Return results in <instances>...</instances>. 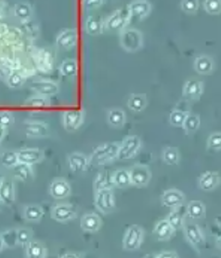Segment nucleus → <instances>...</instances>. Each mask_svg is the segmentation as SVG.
<instances>
[{
	"instance_id": "obj_57",
	"label": "nucleus",
	"mask_w": 221,
	"mask_h": 258,
	"mask_svg": "<svg viewBox=\"0 0 221 258\" xmlns=\"http://www.w3.org/2000/svg\"><path fill=\"white\" fill-rule=\"evenodd\" d=\"M3 179H4V178H3V174H2L1 172H0V182L2 181V180H3Z\"/></svg>"
},
{
	"instance_id": "obj_38",
	"label": "nucleus",
	"mask_w": 221,
	"mask_h": 258,
	"mask_svg": "<svg viewBox=\"0 0 221 258\" xmlns=\"http://www.w3.org/2000/svg\"><path fill=\"white\" fill-rule=\"evenodd\" d=\"M200 124H201V120L198 115L189 113L184 120V123L182 125V129L184 130L186 135H192L199 129Z\"/></svg>"
},
{
	"instance_id": "obj_17",
	"label": "nucleus",
	"mask_w": 221,
	"mask_h": 258,
	"mask_svg": "<svg viewBox=\"0 0 221 258\" xmlns=\"http://www.w3.org/2000/svg\"><path fill=\"white\" fill-rule=\"evenodd\" d=\"M131 19L142 20L147 17L152 11V6L147 0H134L127 6Z\"/></svg>"
},
{
	"instance_id": "obj_32",
	"label": "nucleus",
	"mask_w": 221,
	"mask_h": 258,
	"mask_svg": "<svg viewBox=\"0 0 221 258\" xmlns=\"http://www.w3.org/2000/svg\"><path fill=\"white\" fill-rule=\"evenodd\" d=\"M26 255L29 258H44L47 256V250L38 241H29L26 244Z\"/></svg>"
},
{
	"instance_id": "obj_44",
	"label": "nucleus",
	"mask_w": 221,
	"mask_h": 258,
	"mask_svg": "<svg viewBox=\"0 0 221 258\" xmlns=\"http://www.w3.org/2000/svg\"><path fill=\"white\" fill-rule=\"evenodd\" d=\"M207 148L213 151L221 150V133H213L207 139Z\"/></svg>"
},
{
	"instance_id": "obj_15",
	"label": "nucleus",
	"mask_w": 221,
	"mask_h": 258,
	"mask_svg": "<svg viewBox=\"0 0 221 258\" xmlns=\"http://www.w3.org/2000/svg\"><path fill=\"white\" fill-rule=\"evenodd\" d=\"M221 183V176L216 171H205L199 177L198 185L201 190L211 191Z\"/></svg>"
},
{
	"instance_id": "obj_1",
	"label": "nucleus",
	"mask_w": 221,
	"mask_h": 258,
	"mask_svg": "<svg viewBox=\"0 0 221 258\" xmlns=\"http://www.w3.org/2000/svg\"><path fill=\"white\" fill-rule=\"evenodd\" d=\"M120 143H107L97 147L90 157V162L96 166H104L118 157Z\"/></svg>"
},
{
	"instance_id": "obj_7",
	"label": "nucleus",
	"mask_w": 221,
	"mask_h": 258,
	"mask_svg": "<svg viewBox=\"0 0 221 258\" xmlns=\"http://www.w3.org/2000/svg\"><path fill=\"white\" fill-rule=\"evenodd\" d=\"M130 20V14L127 8L119 9L108 18L107 21L104 23V28L110 32H121L125 28Z\"/></svg>"
},
{
	"instance_id": "obj_18",
	"label": "nucleus",
	"mask_w": 221,
	"mask_h": 258,
	"mask_svg": "<svg viewBox=\"0 0 221 258\" xmlns=\"http://www.w3.org/2000/svg\"><path fill=\"white\" fill-rule=\"evenodd\" d=\"M90 157L82 153H72L68 156V168L72 172L78 173L85 171L90 166Z\"/></svg>"
},
{
	"instance_id": "obj_55",
	"label": "nucleus",
	"mask_w": 221,
	"mask_h": 258,
	"mask_svg": "<svg viewBox=\"0 0 221 258\" xmlns=\"http://www.w3.org/2000/svg\"><path fill=\"white\" fill-rule=\"evenodd\" d=\"M215 245L216 247L221 250V235L218 236L217 238H216V240H215Z\"/></svg>"
},
{
	"instance_id": "obj_12",
	"label": "nucleus",
	"mask_w": 221,
	"mask_h": 258,
	"mask_svg": "<svg viewBox=\"0 0 221 258\" xmlns=\"http://www.w3.org/2000/svg\"><path fill=\"white\" fill-rule=\"evenodd\" d=\"M77 216V211L74 206L67 204L57 205L51 210V217L59 222H67L75 219Z\"/></svg>"
},
{
	"instance_id": "obj_21",
	"label": "nucleus",
	"mask_w": 221,
	"mask_h": 258,
	"mask_svg": "<svg viewBox=\"0 0 221 258\" xmlns=\"http://www.w3.org/2000/svg\"><path fill=\"white\" fill-rule=\"evenodd\" d=\"M19 162L33 166L44 158V153L37 148H25L17 152Z\"/></svg>"
},
{
	"instance_id": "obj_59",
	"label": "nucleus",
	"mask_w": 221,
	"mask_h": 258,
	"mask_svg": "<svg viewBox=\"0 0 221 258\" xmlns=\"http://www.w3.org/2000/svg\"><path fill=\"white\" fill-rule=\"evenodd\" d=\"M2 205H3V204H2V202L0 201V209H1V208H2Z\"/></svg>"
},
{
	"instance_id": "obj_47",
	"label": "nucleus",
	"mask_w": 221,
	"mask_h": 258,
	"mask_svg": "<svg viewBox=\"0 0 221 258\" xmlns=\"http://www.w3.org/2000/svg\"><path fill=\"white\" fill-rule=\"evenodd\" d=\"M1 236H2L4 243H5V245H7V246H14L16 243H18L17 230H8L6 232L2 233Z\"/></svg>"
},
{
	"instance_id": "obj_16",
	"label": "nucleus",
	"mask_w": 221,
	"mask_h": 258,
	"mask_svg": "<svg viewBox=\"0 0 221 258\" xmlns=\"http://www.w3.org/2000/svg\"><path fill=\"white\" fill-rule=\"evenodd\" d=\"M78 35L74 29H64L56 38V45L63 49H72L77 45Z\"/></svg>"
},
{
	"instance_id": "obj_3",
	"label": "nucleus",
	"mask_w": 221,
	"mask_h": 258,
	"mask_svg": "<svg viewBox=\"0 0 221 258\" xmlns=\"http://www.w3.org/2000/svg\"><path fill=\"white\" fill-rule=\"evenodd\" d=\"M144 236L145 232L141 226L132 225L125 230V235L123 237V248L128 252L139 250L142 246Z\"/></svg>"
},
{
	"instance_id": "obj_14",
	"label": "nucleus",
	"mask_w": 221,
	"mask_h": 258,
	"mask_svg": "<svg viewBox=\"0 0 221 258\" xmlns=\"http://www.w3.org/2000/svg\"><path fill=\"white\" fill-rule=\"evenodd\" d=\"M30 88L37 95L44 96H52L59 92V86L56 83L49 80L34 81L30 84Z\"/></svg>"
},
{
	"instance_id": "obj_28",
	"label": "nucleus",
	"mask_w": 221,
	"mask_h": 258,
	"mask_svg": "<svg viewBox=\"0 0 221 258\" xmlns=\"http://www.w3.org/2000/svg\"><path fill=\"white\" fill-rule=\"evenodd\" d=\"M108 123L114 128H122L124 127L126 121V116L124 110L121 108H112L108 111Z\"/></svg>"
},
{
	"instance_id": "obj_58",
	"label": "nucleus",
	"mask_w": 221,
	"mask_h": 258,
	"mask_svg": "<svg viewBox=\"0 0 221 258\" xmlns=\"http://www.w3.org/2000/svg\"><path fill=\"white\" fill-rule=\"evenodd\" d=\"M1 17H2V12H1V9H0V20H1Z\"/></svg>"
},
{
	"instance_id": "obj_41",
	"label": "nucleus",
	"mask_w": 221,
	"mask_h": 258,
	"mask_svg": "<svg viewBox=\"0 0 221 258\" xmlns=\"http://www.w3.org/2000/svg\"><path fill=\"white\" fill-rule=\"evenodd\" d=\"M0 162L6 168H13L19 162L17 152H3L0 156Z\"/></svg>"
},
{
	"instance_id": "obj_13",
	"label": "nucleus",
	"mask_w": 221,
	"mask_h": 258,
	"mask_svg": "<svg viewBox=\"0 0 221 258\" xmlns=\"http://www.w3.org/2000/svg\"><path fill=\"white\" fill-rule=\"evenodd\" d=\"M204 93V84L196 79H190L184 84L182 94L187 100H199Z\"/></svg>"
},
{
	"instance_id": "obj_56",
	"label": "nucleus",
	"mask_w": 221,
	"mask_h": 258,
	"mask_svg": "<svg viewBox=\"0 0 221 258\" xmlns=\"http://www.w3.org/2000/svg\"><path fill=\"white\" fill-rule=\"evenodd\" d=\"M4 246H5V243H4V241H3L2 236L0 234V252H2V250H3Z\"/></svg>"
},
{
	"instance_id": "obj_48",
	"label": "nucleus",
	"mask_w": 221,
	"mask_h": 258,
	"mask_svg": "<svg viewBox=\"0 0 221 258\" xmlns=\"http://www.w3.org/2000/svg\"><path fill=\"white\" fill-rule=\"evenodd\" d=\"M181 6L183 12L192 14L198 11V0H182Z\"/></svg>"
},
{
	"instance_id": "obj_22",
	"label": "nucleus",
	"mask_w": 221,
	"mask_h": 258,
	"mask_svg": "<svg viewBox=\"0 0 221 258\" xmlns=\"http://www.w3.org/2000/svg\"><path fill=\"white\" fill-rule=\"evenodd\" d=\"M0 201L8 207L12 206L15 201L14 186L10 179H3L0 182Z\"/></svg>"
},
{
	"instance_id": "obj_2",
	"label": "nucleus",
	"mask_w": 221,
	"mask_h": 258,
	"mask_svg": "<svg viewBox=\"0 0 221 258\" xmlns=\"http://www.w3.org/2000/svg\"><path fill=\"white\" fill-rule=\"evenodd\" d=\"M142 141L138 135H128L120 143L117 159L129 160L140 153L142 149Z\"/></svg>"
},
{
	"instance_id": "obj_39",
	"label": "nucleus",
	"mask_w": 221,
	"mask_h": 258,
	"mask_svg": "<svg viewBox=\"0 0 221 258\" xmlns=\"http://www.w3.org/2000/svg\"><path fill=\"white\" fill-rule=\"evenodd\" d=\"M180 208H173V210L166 217V220L176 230H182L183 225L185 223L184 215L181 212Z\"/></svg>"
},
{
	"instance_id": "obj_6",
	"label": "nucleus",
	"mask_w": 221,
	"mask_h": 258,
	"mask_svg": "<svg viewBox=\"0 0 221 258\" xmlns=\"http://www.w3.org/2000/svg\"><path fill=\"white\" fill-rule=\"evenodd\" d=\"M95 207L102 214L112 213L116 208V201L113 189H102L95 191Z\"/></svg>"
},
{
	"instance_id": "obj_51",
	"label": "nucleus",
	"mask_w": 221,
	"mask_h": 258,
	"mask_svg": "<svg viewBox=\"0 0 221 258\" xmlns=\"http://www.w3.org/2000/svg\"><path fill=\"white\" fill-rule=\"evenodd\" d=\"M153 257L156 258H175L180 257V255L176 253V251H162V252L153 254Z\"/></svg>"
},
{
	"instance_id": "obj_35",
	"label": "nucleus",
	"mask_w": 221,
	"mask_h": 258,
	"mask_svg": "<svg viewBox=\"0 0 221 258\" xmlns=\"http://www.w3.org/2000/svg\"><path fill=\"white\" fill-rule=\"evenodd\" d=\"M13 12H14V16L17 18L18 20L22 22H26L32 17L33 9L28 3L21 2L14 6Z\"/></svg>"
},
{
	"instance_id": "obj_54",
	"label": "nucleus",
	"mask_w": 221,
	"mask_h": 258,
	"mask_svg": "<svg viewBox=\"0 0 221 258\" xmlns=\"http://www.w3.org/2000/svg\"><path fill=\"white\" fill-rule=\"evenodd\" d=\"M6 127H4L3 125L0 124V144H1V142L4 139L5 135H6Z\"/></svg>"
},
{
	"instance_id": "obj_31",
	"label": "nucleus",
	"mask_w": 221,
	"mask_h": 258,
	"mask_svg": "<svg viewBox=\"0 0 221 258\" xmlns=\"http://www.w3.org/2000/svg\"><path fill=\"white\" fill-rule=\"evenodd\" d=\"M113 181V173L110 172H100L97 175L96 179L94 180V191H97L102 189H113L114 188Z\"/></svg>"
},
{
	"instance_id": "obj_11",
	"label": "nucleus",
	"mask_w": 221,
	"mask_h": 258,
	"mask_svg": "<svg viewBox=\"0 0 221 258\" xmlns=\"http://www.w3.org/2000/svg\"><path fill=\"white\" fill-rule=\"evenodd\" d=\"M186 200L185 195L178 189H168L162 194L161 203L165 208H181Z\"/></svg>"
},
{
	"instance_id": "obj_34",
	"label": "nucleus",
	"mask_w": 221,
	"mask_h": 258,
	"mask_svg": "<svg viewBox=\"0 0 221 258\" xmlns=\"http://www.w3.org/2000/svg\"><path fill=\"white\" fill-rule=\"evenodd\" d=\"M180 152L176 147L167 146L162 151V159L168 166H176L180 162Z\"/></svg>"
},
{
	"instance_id": "obj_42",
	"label": "nucleus",
	"mask_w": 221,
	"mask_h": 258,
	"mask_svg": "<svg viewBox=\"0 0 221 258\" xmlns=\"http://www.w3.org/2000/svg\"><path fill=\"white\" fill-rule=\"evenodd\" d=\"M189 114L185 111L175 109L170 113L169 115V122L172 126L176 127V128H182V125L184 123V120Z\"/></svg>"
},
{
	"instance_id": "obj_5",
	"label": "nucleus",
	"mask_w": 221,
	"mask_h": 258,
	"mask_svg": "<svg viewBox=\"0 0 221 258\" xmlns=\"http://www.w3.org/2000/svg\"><path fill=\"white\" fill-rule=\"evenodd\" d=\"M120 45L127 52L140 50L143 45L142 33L137 29H124L120 34Z\"/></svg>"
},
{
	"instance_id": "obj_10",
	"label": "nucleus",
	"mask_w": 221,
	"mask_h": 258,
	"mask_svg": "<svg viewBox=\"0 0 221 258\" xmlns=\"http://www.w3.org/2000/svg\"><path fill=\"white\" fill-rule=\"evenodd\" d=\"M34 60L36 68L40 72L50 73L53 71L55 65V56L50 49H40L35 53Z\"/></svg>"
},
{
	"instance_id": "obj_53",
	"label": "nucleus",
	"mask_w": 221,
	"mask_h": 258,
	"mask_svg": "<svg viewBox=\"0 0 221 258\" xmlns=\"http://www.w3.org/2000/svg\"><path fill=\"white\" fill-rule=\"evenodd\" d=\"M10 29L7 27L5 24H0V37H4Z\"/></svg>"
},
{
	"instance_id": "obj_40",
	"label": "nucleus",
	"mask_w": 221,
	"mask_h": 258,
	"mask_svg": "<svg viewBox=\"0 0 221 258\" xmlns=\"http://www.w3.org/2000/svg\"><path fill=\"white\" fill-rule=\"evenodd\" d=\"M25 107H33V108H45L51 106V101L48 96H33L24 102Z\"/></svg>"
},
{
	"instance_id": "obj_4",
	"label": "nucleus",
	"mask_w": 221,
	"mask_h": 258,
	"mask_svg": "<svg viewBox=\"0 0 221 258\" xmlns=\"http://www.w3.org/2000/svg\"><path fill=\"white\" fill-rule=\"evenodd\" d=\"M182 230L188 242L197 252L205 246V236L200 226L194 222H186L183 225Z\"/></svg>"
},
{
	"instance_id": "obj_37",
	"label": "nucleus",
	"mask_w": 221,
	"mask_h": 258,
	"mask_svg": "<svg viewBox=\"0 0 221 258\" xmlns=\"http://www.w3.org/2000/svg\"><path fill=\"white\" fill-rule=\"evenodd\" d=\"M78 72V64L75 59H66L62 63L60 67V73L61 74L67 77V78H73L75 77Z\"/></svg>"
},
{
	"instance_id": "obj_30",
	"label": "nucleus",
	"mask_w": 221,
	"mask_h": 258,
	"mask_svg": "<svg viewBox=\"0 0 221 258\" xmlns=\"http://www.w3.org/2000/svg\"><path fill=\"white\" fill-rule=\"evenodd\" d=\"M147 104V97L143 94H132L127 100V107L133 112H142Z\"/></svg>"
},
{
	"instance_id": "obj_45",
	"label": "nucleus",
	"mask_w": 221,
	"mask_h": 258,
	"mask_svg": "<svg viewBox=\"0 0 221 258\" xmlns=\"http://www.w3.org/2000/svg\"><path fill=\"white\" fill-rule=\"evenodd\" d=\"M7 83L11 88H19L23 84V75L21 73H17V72H12L8 76Z\"/></svg>"
},
{
	"instance_id": "obj_24",
	"label": "nucleus",
	"mask_w": 221,
	"mask_h": 258,
	"mask_svg": "<svg viewBox=\"0 0 221 258\" xmlns=\"http://www.w3.org/2000/svg\"><path fill=\"white\" fill-rule=\"evenodd\" d=\"M50 192L52 197L55 199H63L70 196L71 194V186L68 181L63 179H58L52 183L50 187Z\"/></svg>"
},
{
	"instance_id": "obj_23",
	"label": "nucleus",
	"mask_w": 221,
	"mask_h": 258,
	"mask_svg": "<svg viewBox=\"0 0 221 258\" xmlns=\"http://www.w3.org/2000/svg\"><path fill=\"white\" fill-rule=\"evenodd\" d=\"M102 219L99 217V215L95 213H86L82 217L80 226L82 230L86 232L94 233L99 231L102 228Z\"/></svg>"
},
{
	"instance_id": "obj_8",
	"label": "nucleus",
	"mask_w": 221,
	"mask_h": 258,
	"mask_svg": "<svg viewBox=\"0 0 221 258\" xmlns=\"http://www.w3.org/2000/svg\"><path fill=\"white\" fill-rule=\"evenodd\" d=\"M128 172L130 176L131 186L138 188L146 187L152 179L151 170L145 165H134L128 169Z\"/></svg>"
},
{
	"instance_id": "obj_43",
	"label": "nucleus",
	"mask_w": 221,
	"mask_h": 258,
	"mask_svg": "<svg viewBox=\"0 0 221 258\" xmlns=\"http://www.w3.org/2000/svg\"><path fill=\"white\" fill-rule=\"evenodd\" d=\"M204 9L211 15L221 13V0H204Z\"/></svg>"
},
{
	"instance_id": "obj_52",
	"label": "nucleus",
	"mask_w": 221,
	"mask_h": 258,
	"mask_svg": "<svg viewBox=\"0 0 221 258\" xmlns=\"http://www.w3.org/2000/svg\"><path fill=\"white\" fill-rule=\"evenodd\" d=\"M85 255L84 254H82V253H79V252H66V253H64L63 255H61V257L63 258H79V257H84Z\"/></svg>"
},
{
	"instance_id": "obj_36",
	"label": "nucleus",
	"mask_w": 221,
	"mask_h": 258,
	"mask_svg": "<svg viewBox=\"0 0 221 258\" xmlns=\"http://www.w3.org/2000/svg\"><path fill=\"white\" fill-rule=\"evenodd\" d=\"M43 216H44V211L42 208L35 205L25 207L23 211L24 219L31 222H38L40 219L43 218Z\"/></svg>"
},
{
	"instance_id": "obj_27",
	"label": "nucleus",
	"mask_w": 221,
	"mask_h": 258,
	"mask_svg": "<svg viewBox=\"0 0 221 258\" xmlns=\"http://www.w3.org/2000/svg\"><path fill=\"white\" fill-rule=\"evenodd\" d=\"M194 70L196 73L203 75H208L213 72L214 70V61L213 59L208 56H199L194 60Z\"/></svg>"
},
{
	"instance_id": "obj_49",
	"label": "nucleus",
	"mask_w": 221,
	"mask_h": 258,
	"mask_svg": "<svg viewBox=\"0 0 221 258\" xmlns=\"http://www.w3.org/2000/svg\"><path fill=\"white\" fill-rule=\"evenodd\" d=\"M13 122V116L11 112L9 111H2L0 112V124L6 127L7 129L12 126Z\"/></svg>"
},
{
	"instance_id": "obj_46",
	"label": "nucleus",
	"mask_w": 221,
	"mask_h": 258,
	"mask_svg": "<svg viewBox=\"0 0 221 258\" xmlns=\"http://www.w3.org/2000/svg\"><path fill=\"white\" fill-rule=\"evenodd\" d=\"M33 237L32 230L25 228L18 229L17 230V241L19 244H24L26 245L29 241H31Z\"/></svg>"
},
{
	"instance_id": "obj_50",
	"label": "nucleus",
	"mask_w": 221,
	"mask_h": 258,
	"mask_svg": "<svg viewBox=\"0 0 221 258\" xmlns=\"http://www.w3.org/2000/svg\"><path fill=\"white\" fill-rule=\"evenodd\" d=\"M103 0H83V6L85 10H95L101 6Z\"/></svg>"
},
{
	"instance_id": "obj_29",
	"label": "nucleus",
	"mask_w": 221,
	"mask_h": 258,
	"mask_svg": "<svg viewBox=\"0 0 221 258\" xmlns=\"http://www.w3.org/2000/svg\"><path fill=\"white\" fill-rule=\"evenodd\" d=\"M113 181L114 187L119 189H125L131 186L130 176L128 169L119 168L113 172Z\"/></svg>"
},
{
	"instance_id": "obj_33",
	"label": "nucleus",
	"mask_w": 221,
	"mask_h": 258,
	"mask_svg": "<svg viewBox=\"0 0 221 258\" xmlns=\"http://www.w3.org/2000/svg\"><path fill=\"white\" fill-rule=\"evenodd\" d=\"M85 32L91 35H97L102 33L103 23L100 16H90L85 24Z\"/></svg>"
},
{
	"instance_id": "obj_25",
	"label": "nucleus",
	"mask_w": 221,
	"mask_h": 258,
	"mask_svg": "<svg viewBox=\"0 0 221 258\" xmlns=\"http://www.w3.org/2000/svg\"><path fill=\"white\" fill-rule=\"evenodd\" d=\"M206 208L203 203L198 200L191 201L186 208V216L190 219L198 220L205 217Z\"/></svg>"
},
{
	"instance_id": "obj_20",
	"label": "nucleus",
	"mask_w": 221,
	"mask_h": 258,
	"mask_svg": "<svg viewBox=\"0 0 221 258\" xmlns=\"http://www.w3.org/2000/svg\"><path fill=\"white\" fill-rule=\"evenodd\" d=\"M175 233L176 230L171 226L166 219L158 221L153 229V234L158 241H169Z\"/></svg>"
},
{
	"instance_id": "obj_9",
	"label": "nucleus",
	"mask_w": 221,
	"mask_h": 258,
	"mask_svg": "<svg viewBox=\"0 0 221 258\" xmlns=\"http://www.w3.org/2000/svg\"><path fill=\"white\" fill-rule=\"evenodd\" d=\"M85 119V112L83 110H66L63 113V123L64 129L69 133L79 129Z\"/></svg>"
},
{
	"instance_id": "obj_26",
	"label": "nucleus",
	"mask_w": 221,
	"mask_h": 258,
	"mask_svg": "<svg viewBox=\"0 0 221 258\" xmlns=\"http://www.w3.org/2000/svg\"><path fill=\"white\" fill-rule=\"evenodd\" d=\"M12 168V174L19 180L30 181L34 178V172L31 165L25 163L18 162Z\"/></svg>"
},
{
	"instance_id": "obj_19",
	"label": "nucleus",
	"mask_w": 221,
	"mask_h": 258,
	"mask_svg": "<svg viewBox=\"0 0 221 258\" xmlns=\"http://www.w3.org/2000/svg\"><path fill=\"white\" fill-rule=\"evenodd\" d=\"M24 132L28 137L32 138H43L50 135L48 124L39 121L24 122Z\"/></svg>"
}]
</instances>
